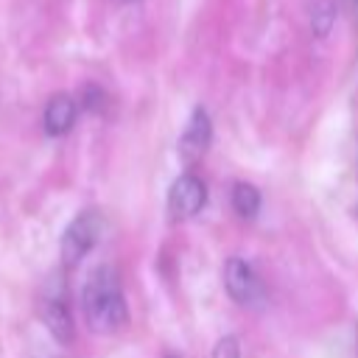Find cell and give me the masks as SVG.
Segmentation results:
<instances>
[{"label":"cell","mask_w":358,"mask_h":358,"mask_svg":"<svg viewBox=\"0 0 358 358\" xmlns=\"http://www.w3.org/2000/svg\"><path fill=\"white\" fill-rule=\"evenodd\" d=\"M81 308L90 330L95 333H115L126 324V299L112 266H98L81 291Z\"/></svg>","instance_id":"6da1fadb"},{"label":"cell","mask_w":358,"mask_h":358,"mask_svg":"<svg viewBox=\"0 0 358 358\" xmlns=\"http://www.w3.org/2000/svg\"><path fill=\"white\" fill-rule=\"evenodd\" d=\"M39 316L56 341H62V344L73 341V313H70V299H67V282L62 274H53L42 285Z\"/></svg>","instance_id":"7a4b0ae2"},{"label":"cell","mask_w":358,"mask_h":358,"mask_svg":"<svg viewBox=\"0 0 358 358\" xmlns=\"http://www.w3.org/2000/svg\"><path fill=\"white\" fill-rule=\"evenodd\" d=\"M98 235H101V215L95 210L78 213L62 235V263L67 268L78 266L84 260V255L98 243Z\"/></svg>","instance_id":"3957f363"},{"label":"cell","mask_w":358,"mask_h":358,"mask_svg":"<svg viewBox=\"0 0 358 358\" xmlns=\"http://www.w3.org/2000/svg\"><path fill=\"white\" fill-rule=\"evenodd\" d=\"M207 201V187L199 176L193 173H185L179 176L173 185H171V193H168V207L176 218H190L196 215Z\"/></svg>","instance_id":"277c9868"},{"label":"cell","mask_w":358,"mask_h":358,"mask_svg":"<svg viewBox=\"0 0 358 358\" xmlns=\"http://www.w3.org/2000/svg\"><path fill=\"white\" fill-rule=\"evenodd\" d=\"M224 282H227V291L232 299H238L241 305H252L263 296L260 291V280L257 274L252 271V266L241 257H232L227 263V271H224Z\"/></svg>","instance_id":"5b68a950"},{"label":"cell","mask_w":358,"mask_h":358,"mask_svg":"<svg viewBox=\"0 0 358 358\" xmlns=\"http://www.w3.org/2000/svg\"><path fill=\"white\" fill-rule=\"evenodd\" d=\"M76 115H78L76 98L67 95V92H59V95H53V98L48 101V106H45V112H42V126H45V131H48L50 137H62V134H67V131L73 129Z\"/></svg>","instance_id":"8992f818"},{"label":"cell","mask_w":358,"mask_h":358,"mask_svg":"<svg viewBox=\"0 0 358 358\" xmlns=\"http://www.w3.org/2000/svg\"><path fill=\"white\" fill-rule=\"evenodd\" d=\"M210 134H213V129H210L207 112L204 109H196L193 117H190V123H187V129H185V134H182V140H179L182 157L187 162L190 159H199L207 151V145H210Z\"/></svg>","instance_id":"52a82bcc"},{"label":"cell","mask_w":358,"mask_h":358,"mask_svg":"<svg viewBox=\"0 0 358 358\" xmlns=\"http://www.w3.org/2000/svg\"><path fill=\"white\" fill-rule=\"evenodd\" d=\"M232 207L238 215L243 218H252L257 210H260V193L255 185H246V182H238L235 190H232Z\"/></svg>","instance_id":"ba28073f"},{"label":"cell","mask_w":358,"mask_h":358,"mask_svg":"<svg viewBox=\"0 0 358 358\" xmlns=\"http://www.w3.org/2000/svg\"><path fill=\"white\" fill-rule=\"evenodd\" d=\"M213 358H241V347H238V338H232V336L221 338V341L215 344V350H213Z\"/></svg>","instance_id":"9c48e42d"},{"label":"cell","mask_w":358,"mask_h":358,"mask_svg":"<svg viewBox=\"0 0 358 358\" xmlns=\"http://www.w3.org/2000/svg\"><path fill=\"white\" fill-rule=\"evenodd\" d=\"M84 106L90 109V112H101V106H103V92L98 90V87H87L84 90Z\"/></svg>","instance_id":"30bf717a"},{"label":"cell","mask_w":358,"mask_h":358,"mask_svg":"<svg viewBox=\"0 0 358 358\" xmlns=\"http://www.w3.org/2000/svg\"><path fill=\"white\" fill-rule=\"evenodd\" d=\"M352 3H358V0H352Z\"/></svg>","instance_id":"8fae6325"}]
</instances>
